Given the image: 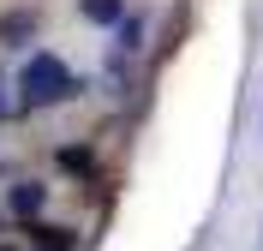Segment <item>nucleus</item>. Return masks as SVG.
I'll return each instance as SVG.
<instances>
[{"label": "nucleus", "instance_id": "f03ea898", "mask_svg": "<svg viewBox=\"0 0 263 251\" xmlns=\"http://www.w3.org/2000/svg\"><path fill=\"white\" fill-rule=\"evenodd\" d=\"M90 24H120V0H78Z\"/></svg>", "mask_w": 263, "mask_h": 251}, {"label": "nucleus", "instance_id": "20e7f679", "mask_svg": "<svg viewBox=\"0 0 263 251\" xmlns=\"http://www.w3.org/2000/svg\"><path fill=\"white\" fill-rule=\"evenodd\" d=\"M0 251H6V245H0Z\"/></svg>", "mask_w": 263, "mask_h": 251}, {"label": "nucleus", "instance_id": "f257e3e1", "mask_svg": "<svg viewBox=\"0 0 263 251\" xmlns=\"http://www.w3.org/2000/svg\"><path fill=\"white\" fill-rule=\"evenodd\" d=\"M72 90H78V84H72V72H66L60 60H54V54H36L30 66H24V102H30V108H48V102H66Z\"/></svg>", "mask_w": 263, "mask_h": 251}, {"label": "nucleus", "instance_id": "7ed1b4c3", "mask_svg": "<svg viewBox=\"0 0 263 251\" xmlns=\"http://www.w3.org/2000/svg\"><path fill=\"white\" fill-rule=\"evenodd\" d=\"M42 209V185H18L12 191V216H36Z\"/></svg>", "mask_w": 263, "mask_h": 251}]
</instances>
